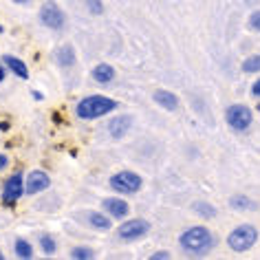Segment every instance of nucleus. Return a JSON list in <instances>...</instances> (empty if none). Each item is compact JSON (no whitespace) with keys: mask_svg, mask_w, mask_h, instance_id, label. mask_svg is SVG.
I'll return each instance as SVG.
<instances>
[{"mask_svg":"<svg viewBox=\"0 0 260 260\" xmlns=\"http://www.w3.org/2000/svg\"><path fill=\"white\" fill-rule=\"evenodd\" d=\"M230 205L234 207V210H238V212L256 210V203H253L249 197H243V194H236V197H232V199H230Z\"/></svg>","mask_w":260,"mask_h":260,"instance_id":"nucleus-16","label":"nucleus"},{"mask_svg":"<svg viewBox=\"0 0 260 260\" xmlns=\"http://www.w3.org/2000/svg\"><path fill=\"white\" fill-rule=\"evenodd\" d=\"M130 126H133V119H130L128 115H117L108 121V133L113 135L115 139H121L123 135L130 130Z\"/></svg>","mask_w":260,"mask_h":260,"instance_id":"nucleus-10","label":"nucleus"},{"mask_svg":"<svg viewBox=\"0 0 260 260\" xmlns=\"http://www.w3.org/2000/svg\"><path fill=\"white\" fill-rule=\"evenodd\" d=\"M71 258L73 260H93L95 251L90 249V247H73V249H71Z\"/></svg>","mask_w":260,"mask_h":260,"instance_id":"nucleus-19","label":"nucleus"},{"mask_svg":"<svg viewBox=\"0 0 260 260\" xmlns=\"http://www.w3.org/2000/svg\"><path fill=\"white\" fill-rule=\"evenodd\" d=\"M88 223H90V227H95V230H102V232H108L110 230V218H106L100 212H90L88 214Z\"/></svg>","mask_w":260,"mask_h":260,"instance_id":"nucleus-17","label":"nucleus"},{"mask_svg":"<svg viewBox=\"0 0 260 260\" xmlns=\"http://www.w3.org/2000/svg\"><path fill=\"white\" fill-rule=\"evenodd\" d=\"M24 192H27V190H24L22 174L20 172L11 174V177L5 181V185H3V203L5 205H14L16 201H20V197H22Z\"/></svg>","mask_w":260,"mask_h":260,"instance_id":"nucleus-7","label":"nucleus"},{"mask_svg":"<svg viewBox=\"0 0 260 260\" xmlns=\"http://www.w3.org/2000/svg\"><path fill=\"white\" fill-rule=\"evenodd\" d=\"M152 260H168V258H170V253H168V251H157V253H152V256H150Z\"/></svg>","mask_w":260,"mask_h":260,"instance_id":"nucleus-25","label":"nucleus"},{"mask_svg":"<svg viewBox=\"0 0 260 260\" xmlns=\"http://www.w3.org/2000/svg\"><path fill=\"white\" fill-rule=\"evenodd\" d=\"M16 5H27V3H31V0H14Z\"/></svg>","mask_w":260,"mask_h":260,"instance_id":"nucleus-29","label":"nucleus"},{"mask_svg":"<svg viewBox=\"0 0 260 260\" xmlns=\"http://www.w3.org/2000/svg\"><path fill=\"white\" fill-rule=\"evenodd\" d=\"M49 185H51V179L44 170H34L27 177V181H24V190H27V194H40V192L47 190Z\"/></svg>","mask_w":260,"mask_h":260,"instance_id":"nucleus-9","label":"nucleus"},{"mask_svg":"<svg viewBox=\"0 0 260 260\" xmlns=\"http://www.w3.org/2000/svg\"><path fill=\"white\" fill-rule=\"evenodd\" d=\"M179 245L187 256H207L214 247H216V236L207 230V227H190L183 232V236L179 238Z\"/></svg>","mask_w":260,"mask_h":260,"instance_id":"nucleus-1","label":"nucleus"},{"mask_svg":"<svg viewBox=\"0 0 260 260\" xmlns=\"http://www.w3.org/2000/svg\"><path fill=\"white\" fill-rule=\"evenodd\" d=\"M40 247H42L44 253H55V249H57L55 240L51 236H40Z\"/></svg>","mask_w":260,"mask_h":260,"instance_id":"nucleus-22","label":"nucleus"},{"mask_svg":"<svg viewBox=\"0 0 260 260\" xmlns=\"http://www.w3.org/2000/svg\"><path fill=\"white\" fill-rule=\"evenodd\" d=\"M110 187H113L115 192L119 194H135L141 190V185H144V179L139 177L137 172H130V170H121L110 177Z\"/></svg>","mask_w":260,"mask_h":260,"instance_id":"nucleus-4","label":"nucleus"},{"mask_svg":"<svg viewBox=\"0 0 260 260\" xmlns=\"http://www.w3.org/2000/svg\"><path fill=\"white\" fill-rule=\"evenodd\" d=\"M86 7H88L90 14H95V16H102V14H104L102 0H86Z\"/></svg>","mask_w":260,"mask_h":260,"instance_id":"nucleus-23","label":"nucleus"},{"mask_svg":"<svg viewBox=\"0 0 260 260\" xmlns=\"http://www.w3.org/2000/svg\"><path fill=\"white\" fill-rule=\"evenodd\" d=\"M55 62L60 67H73L75 64V51L71 44H64V47L55 49Z\"/></svg>","mask_w":260,"mask_h":260,"instance_id":"nucleus-15","label":"nucleus"},{"mask_svg":"<svg viewBox=\"0 0 260 260\" xmlns=\"http://www.w3.org/2000/svg\"><path fill=\"white\" fill-rule=\"evenodd\" d=\"M40 22H42L47 29L60 31V29H64L67 16H64V11L57 7L55 3H44L42 7H40Z\"/></svg>","mask_w":260,"mask_h":260,"instance_id":"nucleus-6","label":"nucleus"},{"mask_svg":"<svg viewBox=\"0 0 260 260\" xmlns=\"http://www.w3.org/2000/svg\"><path fill=\"white\" fill-rule=\"evenodd\" d=\"M251 95H253V97H260V80L253 82V86H251Z\"/></svg>","mask_w":260,"mask_h":260,"instance_id":"nucleus-26","label":"nucleus"},{"mask_svg":"<svg viewBox=\"0 0 260 260\" xmlns=\"http://www.w3.org/2000/svg\"><path fill=\"white\" fill-rule=\"evenodd\" d=\"M194 212L201 214L203 218H214V216H216V207L210 205V203H205V201H201V203L194 205Z\"/></svg>","mask_w":260,"mask_h":260,"instance_id":"nucleus-20","label":"nucleus"},{"mask_svg":"<svg viewBox=\"0 0 260 260\" xmlns=\"http://www.w3.org/2000/svg\"><path fill=\"white\" fill-rule=\"evenodd\" d=\"M3 64L5 67H9L18 77H20V80H29V69H27V64H24L22 60H18V57H14V55H3Z\"/></svg>","mask_w":260,"mask_h":260,"instance_id":"nucleus-13","label":"nucleus"},{"mask_svg":"<svg viewBox=\"0 0 260 260\" xmlns=\"http://www.w3.org/2000/svg\"><path fill=\"white\" fill-rule=\"evenodd\" d=\"M225 119H227V126H230L232 130H236V133H245V130L251 126V121H253V113H251V108L245 106V104H234V106L227 108Z\"/></svg>","mask_w":260,"mask_h":260,"instance_id":"nucleus-5","label":"nucleus"},{"mask_svg":"<svg viewBox=\"0 0 260 260\" xmlns=\"http://www.w3.org/2000/svg\"><path fill=\"white\" fill-rule=\"evenodd\" d=\"M249 29L251 31H260V9L253 11V14L249 16Z\"/></svg>","mask_w":260,"mask_h":260,"instance_id":"nucleus-24","label":"nucleus"},{"mask_svg":"<svg viewBox=\"0 0 260 260\" xmlns=\"http://www.w3.org/2000/svg\"><path fill=\"white\" fill-rule=\"evenodd\" d=\"M0 34H3V24H0Z\"/></svg>","mask_w":260,"mask_h":260,"instance_id":"nucleus-31","label":"nucleus"},{"mask_svg":"<svg viewBox=\"0 0 260 260\" xmlns=\"http://www.w3.org/2000/svg\"><path fill=\"white\" fill-rule=\"evenodd\" d=\"M5 75H7V73H5V67H3V64H0V82L5 80Z\"/></svg>","mask_w":260,"mask_h":260,"instance_id":"nucleus-28","label":"nucleus"},{"mask_svg":"<svg viewBox=\"0 0 260 260\" xmlns=\"http://www.w3.org/2000/svg\"><path fill=\"white\" fill-rule=\"evenodd\" d=\"M243 71L245 73H260V55H251L243 62Z\"/></svg>","mask_w":260,"mask_h":260,"instance_id":"nucleus-21","label":"nucleus"},{"mask_svg":"<svg viewBox=\"0 0 260 260\" xmlns=\"http://www.w3.org/2000/svg\"><path fill=\"white\" fill-rule=\"evenodd\" d=\"M258 240V230L253 225H240L236 227L230 236H227V245H230L232 251L236 253H243V251H249Z\"/></svg>","mask_w":260,"mask_h":260,"instance_id":"nucleus-3","label":"nucleus"},{"mask_svg":"<svg viewBox=\"0 0 260 260\" xmlns=\"http://www.w3.org/2000/svg\"><path fill=\"white\" fill-rule=\"evenodd\" d=\"M150 232V223L144 218H130L126 223L119 225V238L121 240H137V238H144L146 234Z\"/></svg>","mask_w":260,"mask_h":260,"instance_id":"nucleus-8","label":"nucleus"},{"mask_svg":"<svg viewBox=\"0 0 260 260\" xmlns=\"http://www.w3.org/2000/svg\"><path fill=\"white\" fill-rule=\"evenodd\" d=\"M117 108V102L110 100V97H104V95H90V97H84V100L77 104L75 113L80 119H100V117L113 113Z\"/></svg>","mask_w":260,"mask_h":260,"instance_id":"nucleus-2","label":"nucleus"},{"mask_svg":"<svg viewBox=\"0 0 260 260\" xmlns=\"http://www.w3.org/2000/svg\"><path fill=\"white\" fill-rule=\"evenodd\" d=\"M0 260H5V253L3 251H0Z\"/></svg>","mask_w":260,"mask_h":260,"instance_id":"nucleus-30","label":"nucleus"},{"mask_svg":"<svg viewBox=\"0 0 260 260\" xmlns=\"http://www.w3.org/2000/svg\"><path fill=\"white\" fill-rule=\"evenodd\" d=\"M9 166V159H7V154H0V170H5V168Z\"/></svg>","mask_w":260,"mask_h":260,"instance_id":"nucleus-27","label":"nucleus"},{"mask_svg":"<svg viewBox=\"0 0 260 260\" xmlns=\"http://www.w3.org/2000/svg\"><path fill=\"white\" fill-rule=\"evenodd\" d=\"M102 207H104V212L108 214V216H113V218H123V216H128V203L126 201H121V199H106V201H102Z\"/></svg>","mask_w":260,"mask_h":260,"instance_id":"nucleus-11","label":"nucleus"},{"mask_svg":"<svg viewBox=\"0 0 260 260\" xmlns=\"http://www.w3.org/2000/svg\"><path fill=\"white\" fill-rule=\"evenodd\" d=\"M152 100H154V104H159V106L166 108V110L179 108V97L174 93H170V90H157V93L152 95Z\"/></svg>","mask_w":260,"mask_h":260,"instance_id":"nucleus-12","label":"nucleus"},{"mask_svg":"<svg viewBox=\"0 0 260 260\" xmlns=\"http://www.w3.org/2000/svg\"><path fill=\"white\" fill-rule=\"evenodd\" d=\"M90 75H93V80L97 84H108V82H113V77H115V69L110 67V64H97Z\"/></svg>","mask_w":260,"mask_h":260,"instance_id":"nucleus-14","label":"nucleus"},{"mask_svg":"<svg viewBox=\"0 0 260 260\" xmlns=\"http://www.w3.org/2000/svg\"><path fill=\"white\" fill-rule=\"evenodd\" d=\"M14 249H16V256L22 258V260H31V258H34V247H31L24 238H18L16 240Z\"/></svg>","mask_w":260,"mask_h":260,"instance_id":"nucleus-18","label":"nucleus"}]
</instances>
